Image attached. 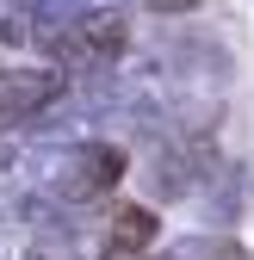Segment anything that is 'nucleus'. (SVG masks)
<instances>
[{
  "instance_id": "nucleus-1",
  "label": "nucleus",
  "mask_w": 254,
  "mask_h": 260,
  "mask_svg": "<svg viewBox=\"0 0 254 260\" xmlns=\"http://www.w3.org/2000/svg\"><path fill=\"white\" fill-rule=\"evenodd\" d=\"M124 44H131V25L118 13H87L75 25H62L56 38H44V56L62 75H100V69H112L124 56Z\"/></svg>"
},
{
  "instance_id": "nucleus-2",
  "label": "nucleus",
  "mask_w": 254,
  "mask_h": 260,
  "mask_svg": "<svg viewBox=\"0 0 254 260\" xmlns=\"http://www.w3.org/2000/svg\"><path fill=\"white\" fill-rule=\"evenodd\" d=\"M62 93V69H0V130L25 124L31 112H44L50 100Z\"/></svg>"
},
{
  "instance_id": "nucleus-3",
  "label": "nucleus",
  "mask_w": 254,
  "mask_h": 260,
  "mask_svg": "<svg viewBox=\"0 0 254 260\" xmlns=\"http://www.w3.org/2000/svg\"><path fill=\"white\" fill-rule=\"evenodd\" d=\"M155 211L149 205H118L112 211V223H106V254H143L149 242H155Z\"/></svg>"
},
{
  "instance_id": "nucleus-4",
  "label": "nucleus",
  "mask_w": 254,
  "mask_h": 260,
  "mask_svg": "<svg viewBox=\"0 0 254 260\" xmlns=\"http://www.w3.org/2000/svg\"><path fill=\"white\" fill-rule=\"evenodd\" d=\"M118 180H124V149H112V143H93V149L75 161V192H87V199L112 192Z\"/></svg>"
},
{
  "instance_id": "nucleus-5",
  "label": "nucleus",
  "mask_w": 254,
  "mask_h": 260,
  "mask_svg": "<svg viewBox=\"0 0 254 260\" xmlns=\"http://www.w3.org/2000/svg\"><path fill=\"white\" fill-rule=\"evenodd\" d=\"M149 13H186V7H199V0H143Z\"/></svg>"
},
{
  "instance_id": "nucleus-6",
  "label": "nucleus",
  "mask_w": 254,
  "mask_h": 260,
  "mask_svg": "<svg viewBox=\"0 0 254 260\" xmlns=\"http://www.w3.org/2000/svg\"><path fill=\"white\" fill-rule=\"evenodd\" d=\"M106 260H143V254H106Z\"/></svg>"
}]
</instances>
